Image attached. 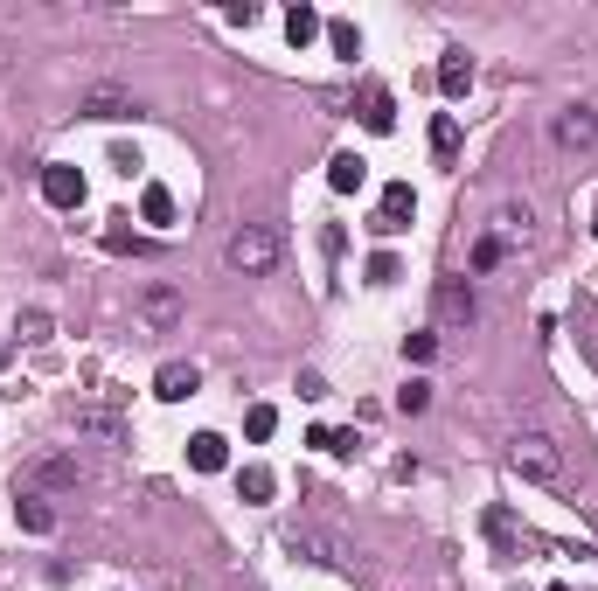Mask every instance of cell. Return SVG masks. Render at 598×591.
<instances>
[{
    "instance_id": "obj_1",
    "label": "cell",
    "mask_w": 598,
    "mask_h": 591,
    "mask_svg": "<svg viewBox=\"0 0 598 591\" xmlns=\"http://www.w3.org/2000/svg\"><path fill=\"white\" fill-rule=\"evenodd\" d=\"M508 459H515V473H529V480H543V487H564V480H571L564 445L550 439V432H515V439H508Z\"/></svg>"
},
{
    "instance_id": "obj_2",
    "label": "cell",
    "mask_w": 598,
    "mask_h": 591,
    "mask_svg": "<svg viewBox=\"0 0 598 591\" xmlns=\"http://www.w3.org/2000/svg\"><path fill=\"white\" fill-rule=\"evenodd\" d=\"M279 251H286V244H279V230H272V223H244V230L223 244L230 272H244V279H265V272L279 265Z\"/></svg>"
},
{
    "instance_id": "obj_3",
    "label": "cell",
    "mask_w": 598,
    "mask_h": 591,
    "mask_svg": "<svg viewBox=\"0 0 598 591\" xmlns=\"http://www.w3.org/2000/svg\"><path fill=\"white\" fill-rule=\"evenodd\" d=\"M550 133H557V147H564V153H585V147H598V112H592V105H564Z\"/></svg>"
},
{
    "instance_id": "obj_4",
    "label": "cell",
    "mask_w": 598,
    "mask_h": 591,
    "mask_svg": "<svg viewBox=\"0 0 598 591\" xmlns=\"http://www.w3.org/2000/svg\"><path fill=\"white\" fill-rule=\"evenodd\" d=\"M411 216H418V195H411V181H390V188H383V209H376V237H397V230H411Z\"/></svg>"
},
{
    "instance_id": "obj_5",
    "label": "cell",
    "mask_w": 598,
    "mask_h": 591,
    "mask_svg": "<svg viewBox=\"0 0 598 591\" xmlns=\"http://www.w3.org/2000/svg\"><path fill=\"white\" fill-rule=\"evenodd\" d=\"M42 202H49V209H77V202H84V174L63 167V160L42 167Z\"/></svg>"
},
{
    "instance_id": "obj_6",
    "label": "cell",
    "mask_w": 598,
    "mask_h": 591,
    "mask_svg": "<svg viewBox=\"0 0 598 591\" xmlns=\"http://www.w3.org/2000/svg\"><path fill=\"white\" fill-rule=\"evenodd\" d=\"M202 390V369L195 362H160V376H153V397L160 404H181V397H195Z\"/></svg>"
},
{
    "instance_id": "obj_7",
    "label": "cell",
    "mask_w": 598,
    "mask_h": 591,
    "mask_svg": "<svg viewBox=\"0 0 598 591\" xmlns=\"http://www.w3.org/2000/svg\"><path fill=\"white\" fill-rule=\"evenodd\" d=\"M188 466H195V473H223V466H230V439H223V432H195V439H188Z\"/></svg>"
},
{
    "instance_id": "obj_8",
    "label": "cell",
    "mask_w": 598,
    "mask_h": 591,
    "mask_svg": "<svg viewBox=\"0 0 598 591\" xmlns=\"http://www.w3.org/2000/svg\"><path fill=\"white\" fill-rule=\"evenodd\" d=\"M439 320H446V327H466V320H473V286H466V279H446V286H439Z\"/></svg>"
},
{
    "instance_id": "obj_9",
    "label": "cell",
    "mask_w": 598,
    "mask_h": 591,
    "mask_svg": "<svg viewBox=\"0 0 598 591\" xmlns=\"http://www.w3.org/2000/svg\"><path fill=\"white\" fill-rule=\"evenodd\" d=\"M362 126H369V133H390V126H397V98H390L383 84L362 91Z\"/></svg>"
},
{
    "instance_id": "obj_10",
    "label": "cell",
    "mask_w": 598,
    "mask_h": 591,
    "mask_svg": "<svg viewBox=\"0 0 598 591\" xmlns=\"http://www.w3.org/2000/svg\"><path fill=\"white\" fill-rule=\"evenodd\" d=\"M14 522H21L28 536H49V529H56V508H49L42 494H14Z\"/></svg>"
},
{
    "instance_id": "obj_11",
    "label": "cell",
    "mask_w": 598,
    "mask_h": 591,
    "mask_svg": "<svg viewBox=\"0 0 598 591\" xmlns=\"http://www.w3.org/2000/svg\"><path fill=\"white\" fill-rule=\"evenodd\" d=\"M439 91H446V98H466V91H473V56H466V49H452L446 63H439Z\"/></svg>"
},
{
    "instance_id": "obj_12",
    "label": "cell",
    "mask_w": 598,
    "mask_h": 591,
    "mask_svg": "<svg viewBox=\"0 0 598 591\" xmlns=\"http://www.w3.org/2000/svg\"><path fill=\"white\" fill-rule=\"evenodd\" d=\"M327 181H334L341 195H355V188L369 181V160H362V153H334V160H327Z\"/></svg>"
},
{
    "instance_id": "obj_13",
    "label": "cell",
    "mask_w": 598,
    "mask_h": 591,
    "mask_svg": "<svg viewBox=\"0 0 598 591\" xmlns=\"http://www.w3.org/2000/svg\"><path fill=\"white\" fill-rule=\"evenodd\" d=\"M237 494H244V501H272V494H279V473H272V466H244V473H237Z\"/></svg>"
},
{
    "instance_id": "obj_14",
    "label": "cell",
    "mask_w": 598,
    "mask_h": 591,
    "mask_svg": "<svg viewBox=\"0 0 598 591\" xmlns=\"http://www.w3.org/2000/svg\"><path fill=\"white\" fill-rule=\"evenodd\" d=\"M313 35H327V21H320L313 7H293V14H286V42H293V49H306Z\"/></svg>"
},
{
    "instance_id": "obj_15",
    "label": "cell",
    "mask_w": 598,
    "mask_h": 591,
    "mask_svg": "<svg viewBox=\"0 0 598 591\" xmlns=\"http://www.w3.org/2000/svg\"><path fill=\"white\" fill-rule=\"evenodd\" d=\"M28 480H35V487H77V459H42ZM35 487H28V494H35Z\"/></svg>"
},
{
    "instance_id": "obj_16",
    "label": "cell",
    "mask_w": 598,
    "mask_h": 591,
    "mask_svg": "<svg viewBox=\"0 0 598 591\" xmlns=\"http://www.w3.org/2000/svg\"><path fill=\"white\" fill-rule=\"evenodd\" d=\"M147 320L153 327H174V320H181V293H174V286H153L147 293Z\"/></svg>"
},
{
    "instance_id": "obj_17",
    "label": "cell",
    "mask_w": 598,
    "mask_h": 591,
    "mask_svg": "<svg viewBox=\"0 0 598 591\" xmlns=\"http://www.w3.org/2000/svg\"><path fill=\"white\" fill-rule=\"evenodd\" d=\"M140 216H147L153 230H167V223H174V195H167V188H160V181H153L147 195H140Z\"/></svg>"
},
{
    "instance_id": "obj_18",
    "label": "cell",
    "mask_w": 598,
    "mask_h": 591,
    "mask_svg": "<svg viewBox=\"0 0 598 591\" xmlns=\"http://www.w3.org/2000/svg\"><path fill=\"white\" fill-rule=\"evenodd\" d=\"M327 49L355 63V56H362V28H355V21H327Z\"/></svg>"
},
{
    "instance_id": "obj_19",
    "label": "cell",
    "mask_w": 598,
    "mask_h": 591,
    "mask_svg": "<svg viewBox=\"0 0 598 591\" xmlns=\"http://www.w3.org/2000/svg\"><path fill=\"white\" fill-rule=\"evenodd\" d=\"M272 432H279V411H272V404H251V411H244V439L265 445Z\"/></svg>"
},
{
    "instance_id": "obj_20",
    "label": "cell",
    "mask_w": 598,
    "mask_h": 591,
    "mask_svg": "<svg viewBox=\"0 0 598 591\" xmlns=\"http://www.w3.org/2000/svg\"><path fill=\"white\" fill-rule=\"evenodd\" d=\"M432 153H439V160H452V153H459V119H452V112H439V119H432Z\"/></svg>"
},
{
    "instance_id": "obj_21",
    "label": "cell",
    "mask_w": 598,
    "mask_h": 591,
    "mask_svg": "<svg viewBox=\"0 0 598 591\" xmlns=\"http://www.w3.org/2000/svg\"><path fill=\"white\" fill-rule=\"evenodd\" d=\"M91 119H126L133 112V98H119V91H91V105H84Z\"/></svg>"
},
{
    "instance_id": "obj_22",
    "label": "cell",
    "mask_w": 598,
    "mask_h": 591,
    "mask_svg": "<svg viewBox=\"0 0 598 591\" xmlns=\"http://www.w3.org/2000/svg\"><path fill=\"white\" fill-rule=\"evenodd\" d=\"M501 258H508V237H480L473 244V272H494Z\"/></svg>"
},
{
    "instance_id": "obj_23",
    "label": "cell",
    "mask_w": 598,
    "mask_h": 591,
    "mask_svg": "<svg viewBox=\"0 0 598 591\" xmlns=\"http://www.w3.org/2000/svg\"><path fill=\"white\" fill-rule=\"evenodd\" d=\"M425 404H432V383H404V390H397V411H404V418H418Z\"/></svg>"
},
{
    "instance_id": "obj_24",
    "label": "cell",
    "mask_w": 598,
    "mask_h": 591,
    "mask_svg": "<svg viewBox=\"0 0 598 591\" xmlns=\"http://www.w3.org/2000/svg\"><path fill=\"white\" fill-rule=\"evenodd\" d=\"M77 432H98V439H119V418H112V411H77Z\"/></svg>"
},
{
    "instance_id": "obj_25",
    "label": "cell",
    "mask_w": 598,
    "mask_h": 591,
    "mask_svg": "<svg viewBox=\"0 0 598 591\" xmlns=\"http://www.w3.org/2000/svg\"><path fill=\"white\" fill-rule=\"evenodd\" d=\"M404 355H411V362H432V355H439V334H404Z\"/></svg>"
},
{
    "instance_id": "obj_26",
    "label": "cell",
    "mask_w": 598,
    "mask_h": 591,
    "mask_svg": "<svg viewBox=\"0 0 598 591\" xmlns=\"http://www.w3.org/2000/svg\"><path fill=\"white\" fill-rule=\"evenodd\" d=\"M390 279H397V258L376 251V258H369V286H390Z\"/></svg>"
},
{
    "instance_id": "obj_27",
    "label": "cell",
    "mask_w": 598,
    "mask_h": 591,
    "mask_svg": "<svg viewBox=\"0 0 598 591\" xmlns=\"http://www.w3.org/2000/svg\"><path fill=\"white\" fill-rule=\"evenodd\" d=\"M14 334H21V341H49V313H21Z\"/></svg>"
},
{
    "instance_id": "obj_28",
    "label": "cell",
    "mask_w": 598,
    "mask_h": 591,
    "mask_svg": "<svg viewBox=\"0 0 598 591\" xmlns=\"http://www.w3.org/2000/svg\"><path fill=\"white\" fill-rule=\"evenodd\" d=\"M223 21H230V28H258V7H251V0H237V7H223Z\"/></svg>"
},
{
    "instance_id": "obj_29",
    "label": "cell",
    "mask_w": 598,
    "mask_h": 591,
    "mask_svg": "<svg viewBox=\"0 0 598 591\" xmlns=\"http://www.w3.org/2000/svg\"><path fill=\"white\" fill-rule=\"evenodd\" d=\"M592 237H598V209H592Z\"/></svg>"
},
{
    "instance_id": "obj_30",
    "label": "cell",
    "mask_w": 598,
    "mask_h": 591,
    "mask_svg": "<svg viewBox=\"0 0 598 591\" xmlns=\"http://www.w3.org/2000/svg\"><path fill=\"white\" fill-rule=\"evenodd\" d=\"M0 362H7V348H0Z\"/></svg>"
}]
</instances>
